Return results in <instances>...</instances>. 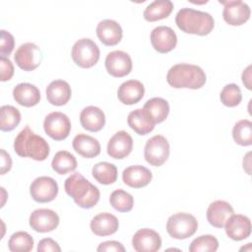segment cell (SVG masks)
<instances>
[{
	"label": "cell",
	"mask_w": 252,
	"mask_h": 252,
	"mask_svg": "<svg viewBox=\"0 0 252 252\" xmlns=\"http://www.w3.org/2000/svg\"><path fill=\"white\" fill-rule=\"evenodd\" d=\"M64 188L74 202L83 209L94 207L99 200L100 193L98 188L79 172L71 174L65 180Z\"/></svg>",
	"instance_id": "cell-1"
},
{
	"label": "cell",
	"mask_w": 252,
	"mask_h": 252,
	"mask_svg": "<svg viewBox=\"0 0 252 252\" xmlns=\"http://www.w3.org/2000/svg\"><path fill=\"white\" fill-rule=\"evenodd\" d=\"M206 80L207 76L201 67L187 63L173 65L166 75L168 85L175 89L197 90L205 85Z\"/></svg>",
	"instance_id": "cell-2"
},
{
	"label": "cell",
	"mask_w": 252,
	"mask_h": 252,
	"mask_svg": "<svg viewBox=\"0 0 252 252\" xmlns=\"http://www.w3.org/2000/svg\"><path fill=\"white\" fill-rule=\"evenodd\" d=\"M14 150L22 158H31L34 160H44L49 155V145L41 137L34 134L27 125L15 138Z\"/></svg>",
	"instance_id": "cell-3"
},
{
	"label": "cell",
	"mask_w": 252,
	"mask_h": 252,
	"mask_svg": "<svg viewBox=\"0 0 252 252\" xmlns=\"http://www.w3.org/2000/svg\"><path fill=\"white\" fill-rule=\"evenodd\" d=\"M177 27L186 33L197 35L209 34L215 26L211 14L192 8H182L175 16Z\"/></svg>",
	"instance_id": "cell-4"
},
{
	"label": "cell",
	"mask_w": 252,
	"mask_h": 252,
	"mask_svg": "<svg viewBox=\"0 0 252 252\" xmlns=\"http://www.w3.org/2000/svg\"><path fill=\"white\" fill-rule=\"evenodd\" d=\"M198 228L196 218L188 213H176L170 216L166 222L168 234L175 239H185L192 236Z\"/></svg>",
	"instance_id": "cell-5"
},
{
	"label": "cell",
	"mask_w": 252,
	"mask_h": 252,
	"mask_svg": "<svg viewBox=\"0 0 252 252\" xmlns=\"http://www.w3.org/2000/svg\"><path fill=\"white\" fill-rule=\"evenodd\" d=\"M99 48L94 41L90 38L77 40L72 47V59L81 68H91L99 59Z\"/></svg>",
	"instance_id": "cell-6"
},
{
	"label": "cell",
	"mask_w": 252,
	"mask_h": 252,
	"mask_svg": "<svg viewBox=\"0 0 252 252\" xmlns=\"http://www.w3.org/2000/svg\"><path fill=\"white\" fill-rule=\"evenodd\" d=\"M144 157L151 165H162L169 157V144L165 137L156 135L149 139L145 145Z\"/></svg>",
	"instance_id": "cell-7"
},
{
	"label": "cell",
	"mask_w": 252,
	"mask_h": 252,
	"mask_svg": "<svg viewBox=\"0 0 252 252\" xmlns=\"http://www.w3.org/2000/svg\"><path fill=\"white\" fill-rule=\"evenodd\" d=\"M45 133L56 141L66 139L71 131V122L66 114L60 111H53L47 114L43 121Z\"/></svg>",
	"instance_id": "cell-8"
},
{
	"label": "cell",
	"mask_w": 252,
	"mask_h": 252,
	"mask_svg": "<svg viewBox=\"0 0 252 252\" xmlns=\"http://www.w3.org/2000/svg\"><path fill=\"white\" fill-rule=\"evenodd\" d=\"M14 59L16 64L24 71L36 69L42 61V52L33 42L21 44L15 52Z\"/></svg>",
	"instance_id": "cell-9"
},
{
	"label": "cell",
	"mask_w": 252,
	"mask_h": 252,
	"mask_svg": "<svg viewBox=\"0 0 252 252\" xmlns=\"http://www.w3.org/2000/svg\"><path fill=\"white\" fill-rule=\"evenodd\" d=\"M30 193L35 202L48 203L56 198L58 194V184L52 177L39 176L32 182Z\"/></svg>",
	"instance_id": "cell-10"
},
{
	"label": "cell",
	"mask_w": 252,
	"mask_h": 252,
	"mask_svg": "<svg viewBox=\"0 0 252 252\" xmlns=\"http://www.w3.org/2000/svg\"><path fill=\"white\" fill-rule=\"evenodd\" d=\"M223 5V20L230 26H241L250 18L249 6L241 0L220 1Z\"/></svg>",
	"instance_id": "cell-11"
},
{
	"label": "cell",
	"mask_w": 252,
	"mask_h": 252,
	"mask_svg": "<svg viewBox=\"0 0 252 252\" xmlns=\"http://www.w3.org/2000/svg\"><path fill=\"white\" fill-rule=\"evenodd\" d=\"M105 68L107 73L113 77H125L132 71L131 57L122 50L111 51L106 55Z\"/></svg>",
	"instance_id": "cell-12"
},
{
	"label": "cell",
	"mask_w": 252,
	"mask_h": 252,
	"mask_svg": "<svg viewBox=\"0 0 252 252\" xmlns=\"http://www.w3.org/2000/svg\"><path fill=\"white\" fill-rule=\"evenodd\" d=\"M30 225L37 232H49L59 224L58 215L50 209H36L30 216Z\"/></svg>",
	"instance_id": "cell-13"
},
{
	"label": "cell",
	"mask_w": 252,
	"mask_h": 252,
	"mask_svg": "<svg viewBox=\"0 0 252 252\" xmlns=\"http://www.w3.org/2000/svg\"><path fill=\"white\" fill-rule=\"evenodd\" d=\"M151 42L158 52L167 53L176 46L177 35L171 28L158 26L151 32Z\"/></svg>",
	"instance_id": "cell-14"
},
{
	"label": "cell",
	"mask_w": 252,
	"mask_h": 252,
	"mask_svg": "<svg viewBox=\"0 0 252 252\" xmlns=\"http://www.w3.org/2000/svg\"><path fill=\"white\" fill-rule=\"evenodd\" d=\"M132 245L137 252H156L161 247V238L154 229L141 228L134 234Z\"/></svg>",
	"instance_id": "cell-15"
},
{
	"label": "cell",
	"mask_w": 252,
	"mask_h": 252,
	"mask_svg": "<svg viewBox=\"0 0 252 252\" xmlns=\"http://www.w3.org/2000/svg\"><path fill=\"white\" fill-rule=\"evenodd\" d=\"M133 149V139L126 131L116 132L108 141L107 154L110 158L122 159L130 155Z\"/></svg>",
	"instance_id": "cell-16"
},
{
	"label": "cell",
	"mask_w": 252,
	"mask_h": 252,
	"mask_svg": "<svg viewBox=\"0 0 252 252\" xmlns=\"http://www.w3.org/2000/svg\"><path fill=\"white\" fill-rule=\"evenodd\" d=\"M224 227L226 235L235 241L243 240L251 234V221L244 215H231L226 220Z\"/></svg>",
	"instance_id": "cell-17"
},
{
	"label": "cell",
	"mask_w": 252,
	"mask_h": 252,
	"mask_svg": "<svg viewBox=\"0 0 252 252\" xmlns=\"http://www.w3.org/2000/svg\"><path fill=\"white\" fill-rule=\"evenodd\" d=\"M98 39L105 45L113 46L120 42L123 31L121 26L114 20L105 19L100 21L95 29Z\"/></svg>",
	"instance_id": "cell-18"
},
{
	"label": "cell",
	"mask_w": 252,
	"mask_h": 252,
	"mask_svg": "<svg viewBox=\"0 0 252 252\" xmlns=\"http://www.w3.org/2000/svg\"><path fill=\"white\" fill-rule=\"evenodd\" d=\"M233 213V208L229 203L223 200H217L209 205L207 209V220L211 225L221 228Z\"/></svg>",
	"instance_id": "cell-19"
},
{
	"label": "cell",
	"mask_w": 252,
	"mask_h": 252,
	"mask_svg": "<svg viewBox=\"0 0 252 252\" xmlns=\"http://www.w3.org/2000/svg\"><path fill=\"white\" fill-rule=\"evenodd\" d=\"M153 178L151 170L143 165H131L122 172L123 182L132 188H142L147 186Z\"/></svg>",
	"instance_id": "cell-20"
},
{
	"label": "cell",
	"mask_w": 252,
	"mask_h": 252,
	"mask_svg": "<svg viewBox=\"0 0 252 252\" xmlns=\"http://www.w3.org/2000/svg\"><path fill=\"white\" fill-rule=\"evenodd\" d=\"M145 94L144 85L138 80H128L122 83L117 91L118 99L127 105L139 102Z\"/></svg>",
	"instance_id": "cell-21"
},
{
	"label": "cell",
	"mask_w": 252,
	"mask_h": 252,
	"mask_svg": "<svg viewBox=\"0 0 252 252\" xmlns=\"http://www.w3.org/2000/svg\"><path fill=\"white\" fill-rule=\"evenodd\" d=\"M91 229L97 236H107L115 233L119 222L117 218L110 213H100L91 220Z\"/></svg>",
	"instance_id": "cell-22"
},
{
	"label": "cell",
	"mask_w": 252,
	"mask_h": 252,
	"mask_svg": "<svg viewBox=\"0 0 252 252\" xmlns=\"http://www.w3.org/2000/svg\"><path fill=\"white\" fill-rule=\"evenodd\" d=\"M80 122L84 129L91 132H98L105 124V115L100 108L89 105L81 111Z\"/></svg>",
	"instance_id": "cell-23"
},
{
	"label": "cell",
	"mask_w": 252,
	"mask_h": 252,
	"mask_svg": "<svg viewBox=\"0 0 252 252\" xmlns=\"http://www.w3.org/2000/svg\"><path fill=\"white\" fill-rule=\"evenodd\" d=\"M13 96L16 102L25 107L36 105L40 100V92L32 84L20 83L13 90Z\"/></svg>",
	"instance_id": "cell-24"
},
{
	"label": "cell",
	"mask_w": 252,
	"mask_h": 252,
	"mask_svg": "<svg viewBox=\"0 0 252 252\" xmlns=\"http://www.w3.org/2000/svg\"><path fill=\"white\" fill-rule=\"evenodd\" d=\"M72 91L70 85L63 80L52 81L46 88V98L49 103L61 106L71 98Z\"/></svg>",
	"instance_id": "cell-25"
},
{
	"label": "cell",
	"mask_w": 252,
	"mask_h": 252,
	"mask_svg": "<svg viewBox=\"0 0 252 252\" xmlns=\"http://www.w3.org/2000/svg\"><path fill=\"white\" fill-rule=\"evenodd\" d=\"M72 146L76 153L87 158H93L100 153L99 142L95 138L83 133L75 136Z\"/></svg>",
	"instance_id": "cell-26"
},
{
	"label": "cell",
	"mask_w": 252,
	"mask_h": 252,
	"mask_svg": "<svg viewBox=\"0 0 252 252\" xmlns=\"http://www.w3.org/2000/svg\"><path fill=\"white\" fill-rule=\"evenodd\" d=\"M129 127L139 135H147L155 128L156 123L150 117V115L143 109L137 108L131 111L127 118Z\"/></svg>",
	"instance_id": "cell-27"
},
{
	"label": "cell",
	"mask_w": 252,
	"mask_h": 252,
	"mask_svg": "<svg viewBox=\"0 0 252 252\" xmlns=\"http://www.w3.org/2000/svg\"><path fill=\"white\" fill-rule=\"evenodd\" d=\"M172 10L173 3L170 0H155L146 7L143 15L146 21L156 22L167 18Z\"/></svg>",
	"instance_id": "cell-28"
},
{
	"label": "cell",
	"mask_w": 252,
	"mask_h": 252,
	"mask_svg": "<svg viewBox=\"0 0 252 252\" xmlns=\"http://www.w3.org/2000/svg\"><path fill=\"white\" fill-rule=\"evenodd\" d=\"M143 109L157 124L161 123L166 119L169 113V104L162 97H153L146 101Z\"/></svg>",
	"instance_id": "cell-29"
},
{
	"label": "cell",
	"mask_w": 252,
	"mask_h": 252,
	"mask_svg": "<svg viewBox=\"0 0 252 252\" xmlns=\"http://www.w3.org/2000/svg\"><path fill=\"white\" fill-rule=\"evenodd\" d=\"M51 166L56 173L64 175L77 168V159L71 153L59 151L53 157Z\"/></svg>",
	"instance_id": "cell-30"
},
{
	"label": "cell",
	"mask_w": 252,
	"mask_h": 252,
	"mask_svg": "<svg viewBox=\"0 0 252 252\" xmlns=\"http://www.w3.org/2000/svg\"><path fill=\"white\" fill-rule=\"evenodd\" d=\"M94 178L100 184H112L117 179V167L110 162L101 161L94 165L92 170Z\"/></svg>",
	"instance_id": "cell-31"
},
{
	"label": "cell",
	"mask_w": 252,
	"mask_h": 252,
	"mask_svg": "<svg viewBox=\"0 0 252 252\" xmlns=\"http://www.w3.org/2000/svg\"><path fill=\"white\" fill-rule=\"evenodd\" d=\"M21 121V112L12 105H3L0 108V129L2 131L14 130Z\"/></svg>",
	"instance_id": "cell-32"
},
{
	"label": "cell",
	"mask_w": 252,
	"mask_h": 252,
	"mask_svg": "<svg viewBox=\"0 0 252 252\" xmlns=\"http://www.w3.org/2000/svg\"><path fill=\"white\" fill-rule=\"evenodd\" d=\"M232 137L236 144L250 146L252 144V122L248 119L237 121L232 129Z\"/></svg>",
	"instance_id": "cell-33"
},
{
	"label": "cell",
	"mask_w": 252,
	"mask_h": 252,
	"mask_svg": "<svg viewBox=\"0 0 252 252\" xmlns=\"http://www.w3.org/2000/svg\"><path fill=\"white\" fill-rule=\"evenodd\" d=\"M33 239L26 231L13 233L8 241V248L12 252H29L32 250Z\"/></svg>",
	"instance_id": "cell-34"
},
{
	"label": "cell",
	"mask_w": 252,
	"mask_h": 252,
	"mask_svg": "<svg viewBox=\"0 0 252 252\" xmlns=\"http://www.w3.org/2000/svg\"><path fill=\"white\" fill-rule=\"evenodd\" d=\"M109 203L116 211L126 213L132 210L134 205V198L130 193L122 189H117L110 194Z\"/></svg>",
	"instance_id": "cell-35"
},
{
	"label": "cell",
	"mask_w": 252,
	"mask_h": 252,
	"mask_svg": "<svg viewBox=\"0 0 252 252\" xmlns=\"http://www.w3.org/2000/svg\"><path fill=\"white\" fill-rule=\"evenodd\" d=\"M220 101L227 107H234L242 100L241 90L236 84H228L223 87L220 94Z\"/></svg>",
	"instance_id": "cell-36"
},
{
	"label": "cell",
	"mask_w": 252,
	"mask_h": 252,
	"mask_svg": "<svg viewBox=\"0 0 252 252\" xmlns=\"http://www.w3.org/2000/svg\"><path fill=\"white\" fill-rule=\"evenodd\" d=\"M218 248H219L218 239L211 234H206V235H201L195 238L189 246V251L190 252H207V251L215 252L218 250Z\"/></svg>",
	"instance_id": "cell-37"
},
{
	"label": "cell",
	"mask_w": 252,
	"mask_h": 252,
	"mask_svg": "<svg viewBox=\"0 0 252 252\" xmlns=\"http://www.w3.org/2000/svg\"><path fill=\"white\" fill-rule=\"evenodd\" d=\"M1 39H0V54L1 56L7 57L11 54L14 49L15 39L14 36L7 31L1 30Z\"/></svg>",
	"instance_id": "cell-38"
},
{
	"label": "cell",
	"mask_w": 252,
	"mask_h": 252,
	"mask_svg": "<svg viewBox=\"0 0 252 252\" xmlns=\"http://www.w3.org/2000/svg\"><path fill=\"white\" fill-rule=\"evenodd\" d=\"M0 66H1V76L0 80L2 82L9 81L14 75V66L11 60L8 57H0Z\"/></svg>",
	"instance_id": "cell-39"
},
{
	"label": "cell",
	"mask_w": 252,
	"mask_h": 252,
	"mask_svg": "<svg viewBox=\"0 0 252 252\" xmlns=\"http://www.w3.org/2000/svg\"><path fill=\"white\" fill-rule=\"evenodd\" d=\"M38 252H60L61 248L52 238H43L37 244Z\"/></svg>",
	"instance_id": "cell-40"
},
{
	"label": "cell",
	"mask_w": 252,
	"mask_h": 252,
	"mask_svg": "<svg viewBox=\"0 0 252 252\" xmlns=\"http://www.w3.org/2000/svg\"><path fill=\"white\" fill-rule=\"evenodd\" d=\"M96 250L98 252H109V251H114V252H124L125 248L124 246L115 240H110V241H104L100 243Z\"/></svg>",
	"instance_id": "cell-41"
},
{
	"label": "cell",
	"mask_w": 252,
	"mask_h": 252,
	"mask_svg": "<svg viewBox=\"0 0 252 252\" xmlns=\"http://www.w3.org/2000/svg\"><path fill=\"white\" fill-rule=\"evenodd\" d=\"M0 152H1V174H5L12 167V158L4 149H1Z\"/></svg>",
	"instance_id": "cell-42"
},
{
	"label": "cell",
	"mask_w": 252,
	"mask_h": 252,
	"mask_svg": "<svg viewBox=\"0 0 252 252\" xmlns=\"http://www.w3.org/2000/svg\"><path fill=\"white\" fill-rule=\"evenodd\" d=\"M242 82L248 90H251V65H249L242 73Z\"/></svg>",
	"instance_id": "cell-43"
},
{
	"label": "cell",
	"mask_w": 252,
	"mask_h": 252,
	"mask_svg": "<svg viewBox=\"0 0 252 252\" xmlns=\"http://www.w3.org/2000/svg\"><path fill=\"white\" fill-rule=\"evenodd\" d=\"M250 155H251L250 152L247 153V155L243 158V168H245L248 174H250Z\"/></svg>",
	"instance_id": "cell-44"
}]
</instances>
